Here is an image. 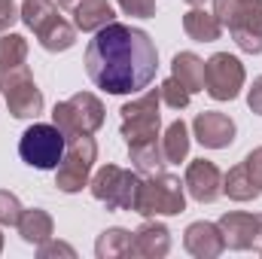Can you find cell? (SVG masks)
<instances>
[{"instance_id":"obj_1","label":"cell","mask_w":262,"mask_h":259,"mask_svg":"<svg viewBox=\"0 0 262 259\" xmlns=\"http://www.w3.org/2000/svg\"><path fill=\"white\" fill-rule=\"evenodd\" d=\"M159 49L152 37L131 25H107L85 49V73L107 95H134L156 79Z\"/></svg>"},{"instance_id":"obj_2","label":"cell","mask_w":262,"mask_h":259,"mask_svg":"<svg viewBox=\"0 0 262 259\" xmlns=\"http://www.w3.org/2000/svg\"><path fill=\"white\" fill-rule=\"evenodd\" d=\"M213 15L247 55L262 52V0H213Z\"/></svg>"},{"instance_id":"obj_3","label":"cell","mask_w":262,"mask_h":259,"mask_svg":"<svg viewBox=\"0 0 262 259\" xmlns=\"http://www.w3.org/2000/svg\"><path fill=\"white\" fill-rule=\"evenodd\" d=\"M183 210H186V186L180 183V177L159 171L140 180L134 213H140L143 220H156V217H177Z\"/></svg>"},{"instance_id":"obj_4","label":"cell","mask_w":262,"mask_h":259,"mask_svg":"<svg viewBox=\"0 0 262 259\" xmlns=\"http://www.w3.org/2000/svg\"><path fill=\"white\" fill-rule=\"evenodd\" d=\"M95 159H98V143L92 140V134L67 137L64 156H61V162L55 168V186L67 195L82 192V186H89Z\"/></svg>"},{"instance_id":"obj_5","label":"cell","mask_w":262,"mask_h":259,"mask_svg":"<svg viewBox=\"0 0 262 259\" xmlns=\"http://www.w3.org/2000/svg\"><path fill=\"white\" fill-rule=\"evenodd\" d=\"M67 137L64 131L58 128L55 122H34L31 128H25L21 140H18V156L25 165L37 168V171H52L58 168L61 156H64Z\"/></svg>"},{"instance_id":"obj_6","label":"cell","mask_w":262,"mask_h":259,"mask_svg":"<svg viewBox=\"0 0 262 259\" xmlns=\"http://www.w3.org/2000/svg\"><path fill=\"white\" fill-rule=\"evenodd\" d=\"M159 104H162L159 89H149V92H143L140 98L122 104V110H119V119H122V122H119V131H122V137H125V146H137V143L159 140V125H162Z\"/></svg>"},{"instance_id":"obj_7","label":"cell","mask_w":262,"mask_h":259,"mask_svg":"<svg viewBox=\"0 0 262 259\" xmlns=\"http://www.w3.org/2000/svg\"><path fill=\"white\" fill-rule=\"evenodd\" d=\"M0 92L6 98V107L15 119H37L43 113V92L37 89L28 61L12 67H0Z\"/></svg>"},{"instance_id":"obj_8","label":"cell","mask_w":262,"mask_h":259,"mask_svg":"<svg viewBox=\"0 0 262 259\" xmlns=\"http://www.w3.org/2000/svg\"><path fill=\"white\" fill-rule=\"evenodd\" d=\"M137 186H140V174L125 171L119 165H104L89 180V189L95 195V201H101L107 210H134Z\"/></svg>"},{"instance_id":"obj_9","label":"cell","mask_w":262,"mask_h":259,"mask_svg":"<svg viewBox=\"0 0 262 259\" xmlns=\"http://www.w3.org/2000/svg\"><path fill=\"white\" fill-rule=\"evenodd\" d=\"M52 122L64 131V137L73 134H95L104 125V104L98 95L92 92H76L67 101L55 104L52 110Z\"/></svg>"},{"instance_id":"obj_10","label":"cell","mask_w":262,"mask_h":259,"mask_svg":"<svg viewBox=\"0 0 262 259\" xmlns=\"http://www.w3.org/2000/svg\"><path fill=\"white\" fill-rule=\"evenodd\" d=\"M244 89V64L229 55L216 52L204 61V92L213 101H235Z\"/></svg>"},{"instance_id":"obj_11","label":"cell","mask_w":262,"mask_h":259,"mask_svg":"<svg viewBox=\"0 0 262 259\" xmlns=\"http://www.w3.org/2000/svg\"><path fill=\"white\" fill-rule=\"evenodd\" d=\"M192 131H195V140L207 149H226L235 143V119L220 113V110H201L195 119H192Z\"/></svg>"},{"instance_id":"obj_12","label":"cell","mask_w":262,"mask_h":259,"mask_svg":"<svg viewBox=\"0 0 262 259\" xmlns=\"http://www.w3.org/2000/svg\"><path fill=\"white\" fill-rule=\"evenodd\" d=\"M183 186L198 204H210L223 195V171L210 159H192L189 168H186Z\"/></svg>"},{"instance_id":"obj_13","label":"cell","mask_w":262,"mask_h":259,"mask_svg":"<svg viewBox=\"0 0 262 259\" xmlns=\"http://www.w3.org/2000/svg\"><path fill=\"white\" fill-rule=\"evenodd\" d=\"M220 232L229 250H253L256 235H259V213H241V210H229L220 217Z\"/></svg>"},{"instance_id":"obj_14","label":"cell","mask_w":262,"mask_h":259,"mask_svg":"<svg viewBox=\"0 0 262 259\" xmlns=\"http://www.w3.org/2000/svg\"><path fill=\"white\" fill-rule=\"evenodd\" d=\"M183 247H186L189 256H195V259H216L226 250V241H223V232H220L216 223L198 220V223H189L186 226Z\"/></svg>"},{"instance_id":"obj_15","label":"cell","mask_w":262,"mask_h":259,"mask_svg":"<svg viewBox=\"0 0 262 259\" xmlns=\"http://www.w3.org/2000/svg\"><path fill=\"white\" fill-rule=\"evenodd\" d=\"M171 250V232L165 223L146 220L137 232H131V253L128 256H140V259H162L168 256Z\"/></svg>"},{"instance_id":"obj_16","label":"cell","mask_w":262,"mask_h":259,"mask_svg":"<svg viewBox=\"0 0 262 259\" xmlns=\"http://www.w3.org/2000/svg\"><path fill=\"white\" fill-rule=\"evenodd\" d=\"M113 21H116V12L107 0H82L73 9V25L82 34H98L101 28H107Z\"/></svg>"},{"instance_id":"obj_17","label":"cell","mask_w":262,"mask_h":259,"mask_svg":"<svg viewBox=\"0 0 262 259\" xmlns=\"http://www.w3.org/2000/svg\"><path fill=\"white\" fill-rule=\"evenodd\" d=\"M18 235H21V241L25 244H34V247H40L43 241H49L52 238V232H55V223H52V217L43 210V207H31V210H21V220H18Z\"/></svg>"},{"instance_id":"obj_18","label":"cell","mask_w":262,"mask_h":259,"mask_svg":"<svg viewBox=\"0 0 262 259\" xmlns=\"http://www.w3.org/2000/svg\"><path fill=\"white\" fill-rule=\"evenodd\" d=\"M183 31H186V37L195 40V43H213V40H220L223 25H220V18H216L213 12H207V9H201V6H192V9L183 15Z\"/></svg>"},{"instance_id":"obj_19","label":"cell","mask_w":262,"mask_h":259,"mask_svg":"<svg viewBox=\"0 0 262 259\" xmlns=\"http://www.w3.org/2000/svg\"><path fill=\"white\" fill-rule=\"evenodd\" d=\"M171 76L180 79L189 95L204 92V61L198 58L195 52H177L174 61H171Z\"/></svg>"},{"instance_id":"obj_20","label":"cell","mask_w":262,"mask_h":259,"mask_svg":"<svg viewBox=\"0 0 262 259\" xmlns=\"http://www.w3.org/2000/svg\"><path fill=\"white\" fill-rule=\"evenodd\" d=\"M162 153H165L168 165L186 162V156H189V125L183 119H174L165 128V134H162Z\"/></svg>"},{"instance_id":"obj_21","label":"cell","mask_w":262,"mask_h":259,"mask_svg":"<svg viewBox=\"0 0 262 259\" xmlns=\"http://www.w3.org/2000/svg\"><path fill=\"white\" fill-rule=\"evenodd\" d=\"M128 156L131 162H134V171L137 174H159L165 165H168V159H165V153H162V137L159 140H149V143H137V146H128Z\"/></svg>"},{"instance_id":"obj_22","label":"cell","mask_w":262,"mask_h":259,"mask_svg":"<svg viewBox=\"0 0 262 259\" xmlns=\"http://www.w3.org/2000/svg\"><path fill=\"white\" fill-rule=\"evenodd\" d=\"M223 195H229L232 201H253V198L262 195L259 189L253 186V180H250L244 162H238L235 168H229V171L223 174Z\"/></svg>"},{"instance_id":"obj_23","label":"cell","mask_w":262,"mask_h":259,"mask_svg":"<svg viewBox=\"0 0 262 259\" xmlns=\"http://www.w3.org/2000/svg\"><path fill=\"white\" fill-rule=\"evenodd\" d=\"M131 253V232L128 229H104L95 241V256L98 259H119V256H128Z\"/></svg>"},{"instance_id":"obj_24","label":"cell","mask_w":262,"mask_h":259,"mask_svg":"<svg viewBox=\"0 0 262 259\" xmlns=\"http://www.w3.org/2000/svg\"><path fill=\"white\" fill-rule=\"evenodd\" d=\"M37 40H40V46H43L46 52H67V49L76 43V25H70V21H64V18L58 15L46 31L37 34Z\"/></svg>"},{"instance_id":"obj_25","label":"cell","mask_w":262,"mask_h":259,"mask_svg":"<svg viewBox=\"0 0 262 259\" xmlns=\"http://www.w3.org/2000/svg\"><path fill=\"white\" fill-rule=\"evenodd\" d=\"M18 12H21V21H25L34 34L46 31V28L58 18V6H55L52 0H25V3L18 6Z\"/></svg>"},{"instance_id":"obj_26","label":"cell","mask_w":262,"mask_h":259,"mask_svg":"<svg viewBox=\"0 0 262 259\" xmlns=\"http://www.w3.org/2000/svg\"><path fill=\"white\" fill-rule=\"evenodd\" d=\"M28 61V40L21 34H0V67L25 64Z\"/></svg>"},{"instance_id":"obj_27","label":"cell","mask_w":262,"mask_h":259,"mask_svg":"<svg viewBox=\"0 0 262 259\" xmlns=\"http://www.w3.org/2000/svg\"><path fill=\"white\" fill-rule=\"evenodd\" d=\"M159 95H162V104H168L171 110H183V107H189V92H186V85L180 82V79H174V76H168L162 85H159Z\"/></svg>"},{"instance_id":"obj_28","label":"cell","mask_w":262,"mask_h":259,"mask_svg":"<svg viewBox=\"0 0 262 259\" xmlns=\"http://www.w3.org/2000/svg\"><path fill=\"white\" fill-rule=\"evenodd\" d=\"M21 201L18 195L9 192V189H0V226H18L21 220Z\"/></svg>"},{"instance_id":"obj_29","label":"cell","mask_w":262,"mask_h":259,"mask_svg":"<svg viewBox=\"0 0 262 259\" xmlns=\"http://www.w3.org/2000/svg\"><path fill=\"white\" fill-rule=\"evenodd\" d=\"M122 12L134 18H152L156 15V0H119Z\"/></svg>"},{"instance_id":"obj_30","label":"cell","mask_w":262,"mask_h":259,"mask_svg":"<svg viewBox=\"0 0 262 259\" xmlns=\"http://www.w3.org/2000/svg\"><path fill=\"white\" fill-rule=\"evenodd\" d=\"M37 256L40 259H52V256H67V259H73L76 256V250L70 247V244H64V241H43L40 247H37Z\"/></svg>"},{"instance_id":"obj_31","label":"cell","mask_w":262,"mask_h":259,"mask_svg":"<svg viewBox=\"0 0 262 259\" xmlns=\"http://www.w3.org/2000/svg\"><path fill=\"white\" fill-rule=\"evenodd\" d=\"M244 168H247V174H250L253 186H256V189L262 192V146L250 149V153L244 156Z\"/></svg>"},{"instance_id":"obj_32","label":"cell","mask_w":262,"mask_h":259,"mask_svg":"<svg viewBox=\"0 0 262 259\" xmlns=\"http://www.w3.org/2000/svg\"><path fill=\"white\" fill-rule=\"evenodd\" d=\"M18 18H21V12H18L15 0H0V34H9Z\"/></svg>"},{"instance_id":"obj_33","label":"cell","mask_w":262,"mask_h":259,"mask_svg":"<svg viewBox=\"0 0 262 259\" xmlns=\"http://www.w3.org/2000/svg\"><path fill=\"white\" fill-rule=\"evenodd\" d=\"M247 107H250L256 116H262V76H256L253 85L247 89Z\"/></svg>"},{"instance_id":"obj_34","label":"cell","mask_w":262,"mask_h":259,"mask_svg":"<svg viewBox=\"0 0 262 259\" xmlns=\"http://www.w3.org/2000/svg\"><path fill=\"white\" fill-rule=\"evenodd\" d=\"M79 3H82V0H58V6H61V9H70V12H73Z\"/></svg>"},{"instance_id":"obj_35","label":"cell","mask_w":262,"mask_h":259,"mask_svg":"<svg viewBox=\"0 0 262 259\" xmlns=\"http://www.w3.org/2000/svg\"><path fill=\"white\" fill-rule=\"evenodd\" d=\"M253 250L262 256V213H259V235H256V244H253Z\"/></svg>"},{"instance_id":"obj_36","label":"cell","mask_w":262,"mask_h":259,"mask_svg":"<svg viewBox=\"0 0 262 259\" xmlns=\"http://www.w3.org/2000/svg\"><path fill=\"white\" fill-rule=\"evenodd\" d=\"M189 6H204V0H186Z\"/></svg>"},{"instance_id":"obj_37","label":"cell","mask_w":262,"mask_h":259,"mask_svg":"<svg viewBox=\"0 0 262 259\" xmlns=\"http://www.w3.org/2000/svg\"><path fill=\"white\" fill-rule=\"evenodd\" d=\"M0 250H3V232H0Z\"/></svg>"}]
</instances>
